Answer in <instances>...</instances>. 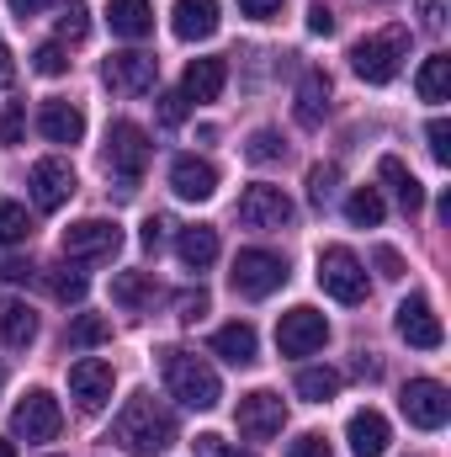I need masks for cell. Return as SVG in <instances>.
I'll use <instances>...</instances> for the list:
<instances>
[{"label":"cell","mask_w":451,"mask_h":457,"mask_svg":"<svg viewBox=\"0 0 451 457\" xmlns=\"http://www.w3.org/2000/svg\"><path fill=\"white\" fill-rule=\"evenodd\" d=\"M112 442L133 457H160L165 447H176V415L154 394H133L112 420Z\"/></svg>","instance_id":"1"},{"label":"cell","mask_w":451,"mask_h":457,"mask_svg":"<svg viewBox=\"0 0 451 457\" xmlns=\"http://www.w3.org/2000/svg\"><path fill=\"white\" fill-rule=\"evenodd\" d=\"M160 372H165V388H170V394H176L186 410H213V404L224 399V383H218V372H213L202 356L181 351V345L160 351Z\"/></svg>","instance_id":"2"},{"label":"cell","mask_w":451,"mask_h":457,"mask_svg":"<svg viewBox=\"0 0 451 457\" xmlns=\"http://www.w3.org/2000/svg\"><path fill=\"white\" fill-rule=\"evenodd\" d=\"M404 54H409V32H404V27H388V32L361 37V43L350 48V70H356L366 86H388V80L398 75Z\"/></svg>","instance_id":"3"},{"label":"cell","mask_w":451,"mask_h":457,"mask_svg":"<svg viewBox=\"0 0 451 457\" xmlns=\"http://www.w3.org/2000/svg\"><path fill=\"white\" fill-rule=\"evenodd\" d=\"M144 170H149V133L122 117L107 128V176L122 181V192H133L144 181Z\"/></svg>","instance_id":"4"},{"label":"cell","mask_w":451,"mask_h":457,"mask_svg":"<svg viewBox=\"0 0 451 457\" xmlns=\"http://www.w3.org/2000/svg\"><path fill=\"white\" fill-rule=\"evenodd\" d=\"M319 287L335 303H361L366 298V266L356 261V250H345V245H324L319 250Z\"/></svg>","instance_id":"5"},{"label":"cell","mask_w":451,"mask_h":457,"mask_svg":"<svg viewBox=\"0 0 451 457\" xmlns=\"http://www.w3.org/2000/svg\"><path fill=\"white\" fill-rule=\"evenodd\" d=\"M398 410H404L409 426H420V431H441V426L451 420L447 383H436V378H409L404 394H398Z\"/></svg>","instance_id":"6"},{"label":"cell","mask_w":451,"mask_h":457,"mask_svg":"<svg viewBox=\"0 0 451 457\" xmlns=\"http://www.w3.org/2000/svg\"><path fill=\"white\" fill-rule=\"evenodd\" d=\"M59 426H64V410L48 388H27L21 404L11 410V436H21V442H53Z\"/></svg>","instance_id":"7"},{"label":"cell","mask_w":451,"mask_h":457,"mask_svg":"<svg viewBox=\"0 0 451 457\" xmlns=\"http://www.w3.org/2000/svg\"><path fill=\"white\" fill-rule=\"evenodd\" d=\"M287 282V261L276 250H239L234 255V293L244 298H271Z\"/></svg>","instance_id":"8"},{"label":"cell","mask_w":451,"mask_h":457,"mask_svg":"<svg viewBox=\"0 0 451 457\" xmlns=\"http://www.w3.org/2000/svg\"><path fill=\"white\" fill-rule=\"evenodd\" d=\"M64 261H112L122 250V228L112 219H80L64 228Z\"/></svg>","instance_id":"9"},{"label":"cell","mask_w":451,"mask_h":457,"mask_svg":"<svg viewBox=\"0 0 451 457\" xmlns=\"http://www.w3.org/2000/svg\"><path fill=\"white\" fill-rule=\"evenodd\" d=\"M324 341H330V320H324L319 309H308V303L287 309L282 325H276V345H282V356H314Z\"/></svg>","instance_id":"10"},{"label":"cell","mask_w":451,"mask_h":457,"mask_svg":"<svg viewBox=\"0 0 451 457\" xmlns=\"http://www.w3.org/2000/svg\"><path fill=\"white\" fill-rule=\"evenodd\" d=\"M112 361H102V356H80L75 367H70V399L86 410V415H96V410H107L112 404Z\"/></svg>","instance_id":"11"},{"label":"cell","mask_w":451,"mask_h":457,"mask_svg":"<svg viewBox=\"0 0 451 457\" xmlns=\"http://www.w3.org/2000/svg\"><path fill=\"white\" fill-rule=\"evenodd\" d=\"M292 213H298L292 197H287L282 187H266V181H260V187H244V197H239V224L244 228H266V234H271V228L292 224Z\"/></svg>","instance_id":"12"},{"label":"cell","mask_w":451,"mask_h":457,"mask_svg":"<svg viewBox=\"0 0 451 457\" xmlns=\"http://www.w3.org/2000/svg\"><path fill=\"white\" fill-rule=\"evenodd\" d=\"M234 420H239V431H244L250 442H271V436L287 426V404H282V394L255 388V394H244V399H239Z\"/></svg>","instance_id":"13"},{"label":"cell","mask_w":451,"mask_h":457,"mask_svg":"<svg viewBox=\"0 0 451 457\" xmlns=\"http://www.w3.org/2000/svg\"><path fill=\"white\" fill-rule=\"evenodd\" d=\"M27 192H32V203H37L43 213H59V208L75 197V170H70V160H37V165L27 170Z\"/></svg>","instance_id":"14"},{"label":"cell","mask_w":451,"mask_h":457,"mask_svg":"<svg viewBox=\"0 0 451 457\" xmlns=\"http://www.w3.org/2000/svg\"><path fill=\"white\" fill-rule=\"evenodd\" d=\"M102 75H107V86L122 91V96H144V91H154V80H160V59L127 48V54H112V59H107Z\"/></svg>","instance_id":"15"},{"label":"cell","mask_w":451,"mask_h":457,"mask_svg":"<svg viewBox=\"0 0 451 457\" xmlns=\"http://www.w3.org/2000/svg\"><path fill=\"white\" fill-rule=\"evenodd\" d=\"M398 336L409 345H420V351H436V345L447 341L441 314L430 309V298H404V303H398Z\"/></svg>","instance_id":"16"},{"label":"cell","mask_w":451,"mask_h":457,"mask_svg":"<svg viewBox=\"0 0 451 457\" xmlns=\"http://www.w3.org/2000/svg\"><path fill=\"white\" fill-rule=\"evenodd\" d=\"M170 192L186 197V203H208L218 192V170L208 160H197V154H176L170 160Z\"/></svg>","instance_id":"17"},{"label":"cell","mask_w":451,"mask_h":457,"mask_svg":"<svg viewBox=\"0 0 451 457\" xmlns=\"http://www.w3.org/2000/svg\"><path fill=\"white\" fill-rule=\"evenodd\" d=\"M170 27L181 43H208L218 32V0H176Z\"/></svg>","instance_id":"18"},{"label":"cell","mask_w":451,"mask_h":457,"mask_svg":"<svg viewBox=\"0 0 451 457\" xmlns=\"http://www.w3.org/2000/svg\"><path fill=\"white\" fill-rule=\"evenodd\" d=\"M345 442H350L356 457H382L388 442H393V431H388V420H382L377 410H356L350 426H345Z\"/></svg>","instance_id":"19"},{"label":"cell","mask_w":451,"mask_h":457,"mask_svg":"<svg viewBox=\"0 0 451 457\" xmlns=\"http://www.w3.org/2000/svg\"><path fill=\"white\" fill-rule=\"evenodd\" d=\"M37 128H43L48 144H80V138H86V112H80L75 102H43Z\"/></svg>","instance_id":"20"},{"label":"cell","mask_w":451,"mask_h":457,"mask_svg":"<svg viewBox=\"0 0 451 457\" xmlns=\"http://www.w3.org/2000/svg\"><path fill=\"white\" fill-rule=\"evenodd\" d=\"M292 117L303 122V128H319L324 117H330V75L324 70H303V80H298V107Z\"/></svg>","instance_id":"21"},{"label":"cell","mask_w":451,"mask_h":457,"mask_svg":"<svg viewBox=\"0 0 451 457\" xmlns=\"http://www.w3.org/2000/svg\"><path fill=\"white\" fill-rule=\"evenodd\" d=\"M176 255H181V266L186 271H208L213 261H218V228L213 224H192L176 234Z\"/></svg>","instance_id":"22"},{"label":"cell","mask_w":451,"mask_h":457,"mask_svg":"<svg viewBox=\"0 0 451 457\" xmlns=\"http://www.w3.org/2000/svg\"><path fill=\"white\" fill-rule=\"evenodd\" d=\"M224 80H228L224 59H192V64H186V80H181V96H186V102H218Z\"/></svg>","instance_id":"23"},{"label":"cell","mask_w":451,"mask_h":457,"mask_svg":"<svg viewBox=\"0 0 451 457\" xmlns=\"http://www.w3.org/2000/svg\"><path fill=\"white\" fill-rule=\"evenodd\" d=\"M377 176L393 187V197L404 203V213H420L425 208V187H420V176L404 165V160H393V154H382V165H377Z\"/></svg>","instance_id":"24"},{"label":"cell","mask_w":451,"mask_h":457,"mask_svg":"<svg viewBox=\"0 0 451 457\" xmlns=\"http://www.w3.org/2000/svg\"><path fill=\"white\" fill-rule=\"evenodd\" d=\"M0 341L21 345V351L37 341V314H32L21 298H0Z\"/></svg>","instance_id":"25"},{"label":"cell","mask_w":451,"mask_h":457,"mask_svg":"<svg viewBox=\"0 0 451 457\" xmlns=\"http://www.w3.org/2000/svg\"><path fill=\"white\" fill-rule=\"evenodd\" d=\"M107 21H112L117 37H149L154 32V5L149 0H112Z\"/></svg>","instance_id":"26"},{"label":"cell","mask_w":451,"mask_h":457,"mask_svg":"<svg viewBox=\"0 0 451 457\" xmlns=\"http://www.w3.org/2000/svg\"><path fill=\"white\" fill-rule=\"evenodd\" d=\"M255 325H224L218 336H213V351L224 356L228 367H250L255 361Z\"/></svg>","instance_id":"27"},{"label":"cell","mask_w":451,"mask_h":457,"mask_svg":"<svg viewBox=\"0 0 451 457\" xmlns=\"http://www.w3.org/2000/svg\"><path fill=\"white\" fill-rule=\"evenodd\" d=\"M414 91H420V102H447V91H451V59L447 54H430L425 64H420V75H414Z\"/></svg>","instance_id":"28"},{"label":"cell","mask_w":451,"mask_h":457,"mask_svg":"<svg viewBox=\"0 0 451 457\" xmlns=\"http://www.w3.org/2000/svg\"><path fill=\"white\" fill-rule=\"evenodd\" d=\"M382 213H388V203H382L377 187H356V192L345 197V219H350L356 228H377L382 224Z\"/></svg>","instance_id":"29"},{"label":"cell","mask_w":451,"mask_h":457,"mask_svg":"<svg viewBox=\"0 0 451 457\" xmlns=\"http://www.w3.org/2000/svg\"><path fill=\"white\" fill-rule=\"evenodd\" d=\"M112 303H122V309L154 303V277H149V271H117L112 277Z\"/></svg>","instance_id":"30"},{"label":"cell","mask_w":451,"mask_h":457,"mask_svg":"<svg viewBox=\"0 0 451 457\" xmlns=\"http://www.w3.org/2000/svg\"><path fill=\"white\" fill-rule=\"evenodd\" d=\"M298 394H303L308 404H330L340 394V372L335 367H303V372H298Z\"/></svg>","instance_id":"31"},{"label":"cell","mask_w":451,"mask_h":457,"mask_svg":"<svg viewBox=\"0 0 451 457\" xmlns=\"http://www.w3.org/2000/svg\"><path fill=\"white\" fill-rule=\"evenodd\" d=\"M282 154H287V144H282L276 128H255L250 144H244V160H250V165H271V160H282Z\"/></svg>","instance_id":"32"},{"label":"cell","mask_w":451,"mask_h":457,"mask_svg":"<svg viewBox=\"0 0 451 457\" xmlns=\"http://www.w3.org/2000/svg\"><path fill=\"white\" fill-rule=\"evenodd\" d=\"M86 287H91V282H86V271H75V266H53V271H48V293H53L59 303H80Z\"/></svg>","instance_id":"33"},{"label":"cell","mask_w":451,"mask_h":457,"mask_svg":"<svg viewBox=\"0 0 451 457\" xmlns=\"http://www.w3.org/2000/svg\"><path fill=\"white\" fill-rule=\"evenodd\" d=\"M107 341H112V320H102V314H80V320L70 325V345H80V351L107 345Z\"/></svg>","instance_id":"34"},{"label":"cell","mask_w":451,"mask_h":457,"mask_svg":"<svg viewBox=\"0 0 451 457\" xmlns=\"http://www.w3.org/2000/svg\"><path fill=\"white\" fill-rule=\"evenodd\" d=\"M32 234V219L21 203H0V245H21Z\"/></svg>","instance_id":"35"},{"label":"cell","mask_w":451,"mask_h":457,"mask_svg":"<svg viewBox=\"0 0 451 457\" xmlns=\"http://www.w3.org/2000/svg\"><path fill=\"white\" fill-rule=\"evenodd\" d=\"M86 32H91V11H86L80 0H70V5L59 11V37H64V43H80Z\"/></svg>","instance_id":"36"},{"label":"cell","mask_w":451,"mask_h":457,"mask_svg":"<svg viewBox=\"0 0 451 457\" xmlns=\"http://www.w3.org/2000/svg\"><path fill=\"white\" fill-rule=\"evenodd\" d=\"M335 187H340L335 165H314V170H308V203H314V208H324V203L335 197Z\"/></svg>","instance_id":"37"},{"label":"cell","mask_w":451,"mask_h":457,"mask_svg":"<svg viewBox=\"0 0 451 457\" xmlns=\"http://www.w3.org/2000/svg\"><path fill=\"white\" fill-rule=\"evenodd\" d=\"M32 70H37V75H48V80H59V75L70 70V54H64L59 43H43V48L32 54Z\"/></svg>","instance_id":"38"},{"label":"cell","mask_w":451,"mask_h":457,"mask_svg":"<svg viewBox=\"0 0 451 457\" xmlns=\"http://www.w3.org/2000/svg\"><path fill=\"white\" fill-rule=\"evenodd\" d=\"M425 138H430V154H436V165H451V122H447V117H430Z\"/></svg>","instance_id":"39"},{"label":"cell","mask_w":451,"mask_h":457,"mask_svg":"<svg viewBox=\"0 0 451 457\" xmlns=\"http://www.w3.org/2000/svg\"><path fill=\"white\" fill-rule=\"evenodd\" d=\"M21 133H27V107L11 102V107L0 112V144H21Z\"/></svg>","instance_id":"40"},{"label":"cell","mask_w":451,"mask_h":457,"mask_svg":"<svg viewBox=\"0 0 451 457\" xmlns=\"http://www.w3.org/2000/svg\"><path fill=\"white\" fill-rule=\"evenodd\" d=\"M287 457H335V453H330V442H324L319 431H303V436L287 447Z\"/></svg>","instance_id":"41"},{"label":"cell","mask_w":451,"mask_h":457,"mask_svg":"<svg viewBox=\"0 0 451 457\" xmlns=\"http://www.w3.org/2000/svg\"><path fill=\"white\" fill-rule=\"evenodd\" d=\"M160 122H165V128H181V122H186V96H181V91H165V96H160Z\"/></svg>","instance_id":"42"},{"label":"cell","mask_w":451,"mask_h":457,"mask_svg":"<svg viewBox=\"0 0 451 457\" xmlns=\"http://www.w3.org/2000/svg\"><path fill=\"white\" fill-rule=\"evenodd\" d=\"M170 219H165V213H154V219H144V234H138V239H144V250H160V245H165V234H170Z\"/></svg>","instance_id":"43"},{"label":"cell","mask_w":451,"mask_h":457,"mask_svg":"<svg viewBox=\"0 0 451 457\" xmlns=\"http://www.w3.org/2000/svg\"><path fill=\"white\" fill-rule=\"evenodd\" d=\"M372 261H377V271H382V277H388V282H398V277H404V255H398V250H393V245H382V250H377V255H372Z\"/></svg>","instance_id":"44"},{"label":"cell","mask_w":451,"mask_h":457,"mask_svg":"<svg viewBox=\"0 0 451 457\" xmlns=\"http://www.w3.org/2000/svg\"><path fill=\"white\" fill-rule=\"evenodd\" d=\"M0 277H5V282H32V277H37V266H32V261H21V255H5V261H0Z\"/></svg>","instance_id":"45"},{"label":"cell","mask_w":451,"mask_h":457,"mask_svg":"<svg viewBox=\"0 0 451 457\" xmlns=\"http://www.w3.org/2000/svg\"><path fill=\"white\" fill-rule=\"evenodd\" d=\"M176 309H181V320L192 325V320H202V314H208V293H202V287H197V293H181V298H176Z\"/></svg>","instance_id":"46"},{"label":"cell","mask_w":451,"mask_h":457,"mask_svg":"<svg viewBox=\"0 0 451 457\" xmlns=\"http://www.w3.org/2000/svg\"><path fill=\"white\" fill-rule=\"evenodd\" d=\"M308 32L314 37H330L335 32V11L330 5H308Z\"/></svg>","instance_id":"47"},{"label":"cell","mask_w":451,"mask_h":457,"mask_svg":"<svg viewBox=\"0 0 451 457\" xmlns=\"http://www.w3.org/2000/svg\"><path fill=\"white\" fill-rule=\"evenodd\" d=\"M414 5H420V27H425V32H441V27H447L441 0H414Z\"/></svg>","instance_id":"48"},{"label":"cell","mask_w":451,"mask_h":457,"mask_svg":"<svg viewBox=\"0 0 451 457\" xmlns=\"http://www.w3.org/2000/svg\"><path fill=\"white\" fill-rule=\"evenodd\" d=\"M239 11L255 21H271V16H282V0H239Z\"/></svg>","instance_id":"49"},{"label":"cell","mask_w":451,"mask_h":457,"mask_svg":"<svg viewBox=\"0 0 451 457\" xmlns=\"http://www.w3.org/2000/svg\"><path fill=\"white\" fill-rule=\"evenodd\" d=\"M197 453L202 457H255V453H234V447H224V436H197Z\"/></svg>","instance_id":"50"},{"label":"cell","mask_w":451,"mask_h":457,"mask_svg":"<svg viewBox=\"0 0 451 457\" xmlns=\"http://www.w3.org/2000/svg\"><path fill=\"white\" fill-rule=\"evenodd\" d=\"M5 5H11V16H21V21H27V16H37L48 0H5Z\"/></svg>","instance_id":"51"},{"label":"cell","mask_w":451,"mask_h":457,"mask_svg":"<svg viewBox=\"0 0 451 457\" xmlns=\"http://www.w3.org/2000/svg\"><path fill=\"white\" fill-rule=\"evenodd\" d=\"M11 75H16V64H11V48H5V43H0V91H5V86H11Z\"/></svg>","instance_id":"52"},{"label":"cell","mask_w":451,"mask_h":457,"mask_svg":"<svg viewBox=\"0 0 451 457\" xmlns=\"http://www.w3.org/2000/svg\"><path fill=\"white\" fill-rule=\"evenodd\" d=\"M0 457H16V447H11V442H5V436H0Z\"/></svg>","instance_id":"53"},{"label":"cell","mask_w":451,"mask_h":457,"mask_svg":"<svg viewBox=\"0 0 451 457\" xmlns=\"http://www.w3.org/2000/svg\"><path fill=\"white\" fill-rule=\"evenodd\" d=\"M0 388H5V372H0Z\"/></svg>","instance_id":"54"}]
</instances>
